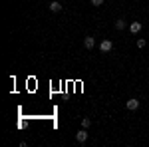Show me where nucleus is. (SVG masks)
Returning a JSON list of instances; mask_svg holds the SVG:
<instances>
[{
	"instance_id": "1",
	"label": "nucleus",
	"mask_w": 149,
	"mask_h": 147,
	"mask_svg": "<svg viewBox=\"0 0 149 147\" xmlns=\"http://www.w3.org/2000/svg\"><path fill=\"white\" fill-rule=\"evenodd\" d=\"M111 50H113V42H111V40L105 38V40L100 42V52H102V54H109Z\"/></svg>"
},
{
	"instance_id": "2",
	"label": "nucleus",
	"mask_w": 149,
	"mask_h": 147,
	"mask_svg": "<svg viewBox=\"0 0 149 147\" xmlns=\"http://www.w3.org/2000/svg\"><path fill=\"white\" fill-rule=\"evenodd\" d=\"M86 139H88V131H86V127H84V129H80V131L76 133V141H78V143H86Z\"/></svg>"
},
{
	"instance_id": "3",
	"label": "nucleus",
	"mask_w": 149,
	"mask_h": 147,
	"mask_svg": "<svg viewBox=\"0 0 149 147\" xmlns=\"http://www.w3.org/2000/svg\"><path fill=\"white\" fill-rule=\"evenodd\" d=\"M141 28H143V24H141V22H131V24H129V32H131V34H139Z\"/></svg>"
},
{
	"instance_id": "4",
	"label": "nucleus",
	"mask_w": 149,
	"mask_h": 147,
	"mask_svg": "<svg viewBox=\"0 0 149 147\" xmlns=\"http://www.w3.org/2000/svg\"><path fill=\"white\" fill-rule=\"evenodd\" d=\"M125 105H127V109L133 111V109H137V107H139V100H137V98H131V100H127Z\"/></svg>"
},
{
	"instance_id": "5",
	"label": "nucleus",
	"mask_w": 149,
	"mask_h": 147,
	"mask_svg": "<svg viewBox=\"0 0 149 147\" xmlns=\"http://www.w3.org/2000/svg\"><path fill=\"white\" fill-rule=\"evenodd\" d=\"M48 8H50V10H52V12H62V8H64V6H62V4H60L58 0H52Z\"/></svg>"
},
{
	"instance_id": "6",
	"label": "nucleus",
	"mask_w": 149,
	"mask_h": 147,
	"mask_svg": "<svg viewBox=\"0 0 149 147\" xmlns=\"http://www.w3.org/2000/svg\"><path fill=\"white\" fill-rule=\"evenodd\" d=\"M84 46H86L88 50H93V46H95V40H93L92 36H86V38H84Z\"/></svg>"
},
{
	"instance_id": "7",
	"label": "nucleus",
	"mask_w": 149,
	"mask_h": 147,
	"mask_svg": "<svg viewBox=\"0 0 149 147\" xmlns=\"http://www.w3.org/2000/svg\"><path fill=\"white\" fill-rule=\"evenodd\" d=\"M115 30H123V28H125V20H123V18H119V20H115Z\"/></svg>"
},
{
	"instance_id": "8",
	"label": "nucleus",
	"mask_w": 149,
	"mask_h": 147,
	"mask_svg": "<svg viewBox=\"0 0 149 147\" xmlns=\"http://www.w3.org/2000/svg\"><path fill=\"white\" fill-rule=\"evenodd\" d=\"M81 127H86V129L92 127V119H90V117H84V119H81Z\"/></svg>"
},
{
	"instance_id": "9",
	"label": "nucleus",
	"mask_w": 149,
	"mask_h": 147,
	"mask_svg": "<svg viewBox=\"0 0 149 147\" xmlns=\"http://www.w3.org/2000/svg\"><path fill=\"white\" fill-rule=\"evenodd\" d=\"M145 46H147V40H145V38H137V48H139V50L145 48Z\"/></svg>"
},
{
	"instance_id": "10",
	"label": "nucleus",
	"mask_w": 149,
	"mask_h": 147,
	"mask_svg": "<svg viewBox=\"0 0 149 147\" xmlns=\"http://www.w3.org/2000/svg\"><path fill=\"white\" fill-rule=\"evenodd\" d=\"M103 0H92V6H102Z\"/></svg>"
}]
</instances>
